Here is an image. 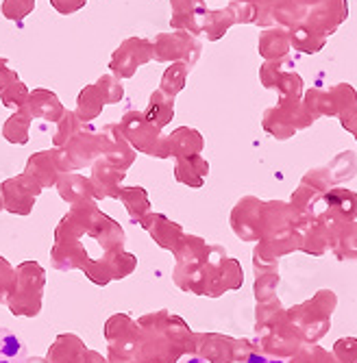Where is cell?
<instances>
[{
    "instance_id": "1",
    "label": "cell",
    "mask_w": 357,
    "mask_h": 363,
    "mask_svg": "<svg viewBox=\"0 0 357 363\" xmlns=\"http://www.w3.org/2000/svg\"><path fill=\"white\" fill-rule=\"evenodd\" d=\"M85 240H92L103 255L124 250V228L103 213L96 201L72 205L55 228V242L50 248L53 268L59 272L85 270L94 257L89 255Z\"/></svg>"
},
{
    "instance_id": "2",
    "label": "cell",
    "mask_w": 357,
    "mask_h": 363,
    "mask_svg": "<svg viewBox=\"0 0 357 363\" xmlns=\"http://www.w3.org/2000/svg\"><path fill=\"white\" fill-rule=\"evenodd\" d=\"M140 357L146 363H177L185 350H192V333L185 322L168 311L146 313L138 320Z\"/></svg>"
},
{
    "instance_id": "3",
    "label": "cell",
    "mask_w": 357,
    "mask_h": 363,
    "mask_svg": "<svg viewBox=\"0 0 357 363\" xmlns=\"http://www.w3.org/2000/svg\"><path fill=\"white\" fill-rule=\"evenodd\" d=\"M44 287H46V270L33 259L22 261L16 268L13 287L5 305L16 318H35L42 311Z\"/></svg>"
},
{
    "instance_id": "4",
    "label": "cell",
    "mask_w": 357,
    "mask_h": 363,
    "mask_svg": "<svg viewBox=\"0 0 357 363\" xmlns=\"http://www.w3.org/2000/svg\"><path fill=\"white\" fill-rule=\"evenodd\" d=\"M103 335L107 342V359H133L140 354V326L128 313L107 318Z\"/></svg>"
},
{
    "instance_id": "5",
    "label": "cell",
    "mask_w": 357,
    "mask_h": 363,
    "mask_svg": "<svg viewBox=\"0 0 357 363\" xmlns=\"http://www.w3.org/2000/svg\"><path fill=\"white\" fill-rule=\"evenodd\" d=\"M57 150L63 172H77L94 163L96 159H101V133H94L92 126H83L66 146Z\"/></svg>"
},
{
    "instance_id": "6",
    "label": "cell",
    "mask_w": 357,
    "mask_h": 363,
    "mask_svg": "<svg viewBox=\"0 0 357 363\" xmlns=\"http://www.w3.org/2000/svg\"><path fill=\"white\" fill-rule=\"evenodd\" d=\"M138 268V259L136 255L118 250V252H107L99 259H94L89 266L83 270L89 283L105 287L111 281H122L126 277H131V272Z\"/></svg>"
},
{
    "instance_id": "7",
    "label": "cell",
    "mask_w": 357,
    "mask_h": 363,
    "mask_svg": "<svg viewBox=\"0 0 357 363\" xmlns=\"http://www.w3.org/2000/svg\"><path fill=\"white\" fill-rule=\"evenodd\" d=\"M42 194V187L35 179L28 174H20L16 179H7L0 185V198H3L5 211L13 216H28L35 207L38 196Z\"/></svg>"
},
{
    "instance_id": "8",
    "label": "cell",
    "mask_w": 357,
    "mask_h": 363,
    "mask_svg": "<svg viewBox=\"0 0 357 363\" xmlns=\"http://www.w3.org/2000/svg\"><path fill=\"white\" fill-rule=\"evenodd\" d=\"M101 150H103L101 157L122 172H126V168L131 166L136 159L131 144L124 140L120 126H114V124H109L101 130Z\"/></svg>"
},
{
    "instance_id": "9",
    "label": "cell",
    "mask_w": 357,
    "mask_h": 363,
    "mask_svg": "<svg viewBox=\"0 0 357 363\" xmlns=\"http://www.w3.org/2000/svg\"><path fill=\"white\" fill-rule=\"evenodd\" d=\"M124 174L122 170L114 168L111 163H107L103 157L96 159L92 163V177H89V183L94 187V194H96V201H103V198H120V191H122V181H124Z\"/></svg>"
},
{
    "instance_id": "10",
    "label": "cell",
    "mask_w": 357,
    "mask_h": 363,
    "mask_svg": "<svg viewBox=\"0 0 357 363\" xmlns=\"http://www.w3.org/2000/svg\"><path fill=\"white\" fill-rule=\"evenodd\" d=\"M120 130L128 144H133L138 150L148 152L153 157H161L157 148V138H155V126H148L140 113H126L120 122Z\"/></svg>"
},
{
    "instance_id": "11",
    "label": "cell",
    "mask_w": 357,
    "mask_h": 363,
    "mask_svg": "<svg viewBox=\"0 0 357 363\" xmlns=\"http://www.w3.org/2000/svg\"><path fill=\"white\" fill-rule=\"evenodd\" d=\"M24 174H28L31 179H35L40 183L42 189L57 185L59 177L63 174V166L59 159V150H44V152H35L26 161Z\"/></svg>"
},
{
    "instance_id": "12",
    "label": "cell",
    "mask_w": 357,
    "mask_h": 363,
    "mask_svg": "<svg viewBox=\"0 0 357 363\" xmlns=\"http://www.w3.org/2000/svg\"><path fill=\"white\" fill-rule=\"evenodd\" d=\"M138 224L157 242V246L166 248V250H175L177 244L181 242V238H183L181 235V226L170 222L164 216H159V213H146Z\"/></svg>"
},
{
    "instance_id": "13",
    "label": "cell",
    "mask_w": 357,
    "mask_h": 363,
    "mask_svg": "<svg viewBox=\"0 0 357 363\" xmlns=\"http://www.w3.org/2000/svg\"><path fill=\"white\" fill-rule=\"evenodd\" d=\"M87 354L85 342L75 333H61L48 348V363H83Z\"/></svg>"
},
{
    "instance_id": "14",
    "label": "cell",
    "mask_w": 357,
    "mask_h": 363,
    "mask_svg": "<svg viewBox=\"0 0 357 363\" xmlns=\"http://www.w3.org/2000/svg\"><path fill=\"white\" fill-rule=\"evenodd\" d=\"M57 191L61 196V201H66L70 207L72 205H81L85 201H96L94 187L89 183V179L75 174V172H63L57 181Z\"/></svg>"
},
{
    "instance_id": "15",
    "label": "cell",
    "mask_w": 357,
    "mask_h": 363,
    "mask_svg": "<svg viewBox=\"0 0 357 363\" xmlns=\"http://www.w3.org/2000/svg\"><path fill=\"white\" fill-rule=\"evenodd\" d=\"M118 201H122V205L126 207L128 220L133 224H138L146 213H150V203H148L144 187H122Z\"/></svg>"
},
{
    "instance_id": "16",
    "label": "cell",
    "mask_w": 357,
    "mask_h": 363,
    "mask_svg": "<svg viewBox=\"0 0 357 363\" xmlns=\"http://www.w3.org/2000/svg\"><path fill=\"white\" fill-rule=\"evenodd\" d=\"M28 111H31V116L48 120V122H59L63 116V109L57 101V96L48 94V91H35L28 103Z\"/></svg>"
},
{
    "instance_id": "17",
    "label": "cell",
    "mask_w": 357,
    "mask_h": 363,
    "mask_svg": "<svg viewBox=\"0 0 357 363\" xmlns=\"http://www.w3.org/2000/svg\"><path fill=\"white\" fill-rule=\"evenodd\" d=\"M26 361V346L24 342L11 333L9 328L0 326V363H24Z\"/></svg>"
},
{
    "instance_id": "18",
    "label": "cell",
    "mask_w": 357,
    "mask_h": 363,
    "mask_svg": "<svg viewBox=\"0 0 357 363\" xmlns=\"http://www.w3.org/2000/svg\"><path fill=\"white\" fill-rule=\"evenodd\" d=\"M103 103H105V98H103L101 89L99 87H87L81 94V98H79V113H77V118L79 120H94L96 116L101 113Z\"/></svg>"
},
{
    "instance_id": "19",
    "label": "cell",
    "mask_w": 357,
    "mask_h": 363,
    "mask_svg": "<svg viewBox=\"0 0 357 363\" xmlns=\"http://www.w3.org/2000/svg\"><path fill=\"white\" fill-rule=\"evenodd\" d=\"M83 128V124H81V120L77 118V113H70V111H63V116H61V120L57 122V133H55V146L57 148H63L66 146L79 130Z\"/></svg>"
},
{
    "instance_id": "20",
    "label": "cell",
    "mask_w": 357,
    "mask_h": 363,
    "mask_svg": "<svg viewBox=\"0 0 357 363\" xmlns=\"http://www.w3.org/2000/svg\"><path fill=\"white\" fill-rule=\"evenodd\" d=\"M28 126H31V120L24 111L11 116L3 128L5 138L11 142V144H26L28 142Z\"/></svg>"
},
{
    "instance_id": "21",
    "label": "cell",
    "mask_w": 357,
    "mask_h": 363,
    "mask_svg": "<svg viewBox=\"0 0 357 363\" xmlns=\"http://www.w3.org/2000/svg\"><path fill=\"white\" fill-rule=\"evenodd\" d=\"M13 279H16V268L11 263L0 255V303H7L11 287H13Z\"/></svg>"
},
{
    "instance_id": "22",
    "label": "cell",
    "mask_w": 357,
    "mask_h": 363,
    "mask_svg": "<svg viewBox=\"0 0 357 363\" xmlns=\"http://www.w3.org/2000/svg\"><path fill=\"white\" fill-rule=\"evenodd\" d=\"M99 89H101V94H103V98H105V103H109V105H114V103H118L120 98H122V87L114 81V79H109V77H105V79H101L99 81Z\"/></svg>"
},
{
    "instance_id": "23",
    "label": "cell",
    "mask_w": 357,
    "mask_h": 363,
    "mask_svg": "<svg viewBox=\"0 0 357 363\" xmlns=\"http://www.w3.org/2000/svg\"><path fill=\"white\" fill-rule=\"evenodd\" d=\"M83 363H107V357H105V354H101V352H96V350H89V348H87V354H85Z\"/></svg>"
},
{
    "instance_id": "24",
    "label": "cell",
    "mask_w": 357,
    "mask_h": 363,
    "mask_svg": "<svg viewBox=\"0 0 357 363\" xmlns=\"http://www.w3.org/2000/svg\"><path fill=\"white\" fill-rule=\"evenodd\" d=\"M107 363H146V361L138 354L133 359H107Z\"/></svg>"
},
{
    "instance_id": "25",
    "label": "cell",
    "mask_w": 357,
    "mask_h": 363,
    "mask_svg": "<svg viewBox=\"0 0 357 363\" xmlns=\"http://www.w3.org/2000/svg\"><path fill=\"white\" fill-rule=\"evenodd\" d=\"M246 363H279V361H270V359H264V357H251Z\"/></svg>"
},
{
    "instance_id": "26",
    "label": "cell",
    "mask_w": 357,
    "mask_h": 363,
    "mask_svg": "<svg viewBox=\"0 0 357 363\" xmlns=\"http://www.w3.org/2000/svg\"><path fill=\"white\" fill-rule=\"evenodd\" d=\"M24 363H48V359L46 357H26Z\"/></svg>"
},
{
    "instance_id": "27",
    "label": "cell",
    "mask_w": 357,
    "mask_h": 363,
    "mask_svg": "<svg viewBox=\"0 0 357 363\" xmlns=\"http://www.w3.org/2000/svg\"><path fill=\"white\" fill-rule=\"evenodd\" d=\"M5 207H3V198H0V211H3Z\"/></svg>"
}]
</instances>
